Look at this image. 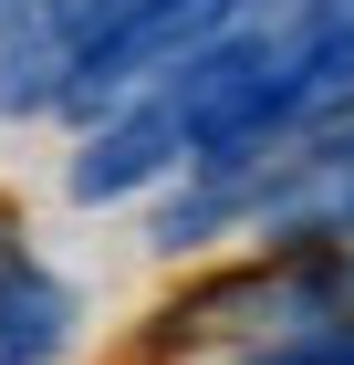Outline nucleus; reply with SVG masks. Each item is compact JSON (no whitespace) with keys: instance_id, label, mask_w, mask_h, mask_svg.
<instances>
[{"instance_id":"2","label":"nucleus","mask_w":354,"mask_h":365,"mask_svg":"<svg viewBox=\"0 0 354 365\" xmlns=\"http://www.w3.org/2000/svg\"><path fill=\"white\" fill-rule=\"evenodd\" d=\"M167 146H177V115H136V125L94 136V157L73 168V198H115V188H136V178H157Z\"/></svg>"},{"instance_id":"1","label":"nucleus","mask_w":354,"mask_h":365,"mask_svg":"<svg viewBox=\"0 0 354 365\" xmlns=\"http://www.w3.org/2000/svg\"><path fill=\"white\" fill-rule=\"evenodd\" d=\"M63 334H73V292L42 282V272H21V261H0V365L53 355Z\"/></svg>"}]
</instances>
